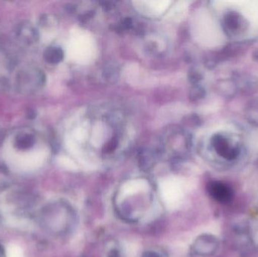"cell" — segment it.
<instances>
[{
	"instance_id": "obj_11",
	"label": "cell",
	"mask_w": 258,
	"mask_h": 257,
	"mask_svg": "<svg viewBox=\"0 0 258 257\" xmlns=\"http://www.w3.org/2000/svg\"><path fill=\"white\" fill-rule=\"evenodd\" d=\"M202 79H203V75L198 71L192 70L189 72V80L192 84H197Z\"/></svg>"
},
{
	"instance_id": "obj_12",
	"label": "cell",
	"mask_w": 258,
	"mask_h": 257,
	"mask_svg": "<svg viewBox=\"0 0 258 257\" xmlns=\"http://www.w3.org/2000/svg\"><path fill=\"white\" fill-rule=\"evenodd\" d=\"M117 140L116 139H112L105 146L106 152H110L116 149V146H117Z\"/></svg>"
},
{
	"instance_id": "obj_1",
	"label": "cell",
	"mask_w": 258,
	"mask_h": 257,
	"mask_svg": "<svg viewBox=\"0 0 258 257\" xmlns=\"http://www.w3.org/2000/svg\"><path fill=\"white\" fill-rule=\"evenodd\" d=\"M45 83V75L41 69L34 66H24L17 72L15 85L25 95H31L40 90Z\"/></svg>"
},
{
	"instance_id": "obj_9",
	"label": "cell",
	"mask_w": 258,
	"mask_h": 257,
	"mask_svg": "<svg viewBox=\"0 0 258 257\" xmlns=\"http://www.w3.org/2000/svg\"><path fill=\"white\" fill-rule=\"evenodd\" d=\"M245 116L251 125L258 127V98L248 103L245 108Z\"/></svg>"
},
{
	"instance_id": "obj_14",
	"label": "cell",
	"mask_w": 258,
	"mask_h": 257,
	"mask_svg": "<svg viewBox=\"0 0 258 257\" xmlns=\"http://www.w3.org/2000/svg\"><path fill=\"white\" fill-rule=\"evenodd\" d=\"M143 257H161L160 255L158 254L156 252L149 251L144 253Z\"/></svg>"
},
{
	"instance_id": "obj_15",
	"label": "cell",
	"mask_w": 258,
	"mask_h": 257,
	"mask_svg": "<svg viewBox=\"0 0 258 257\" xmlns=\"http://www.w3.org/2000/svg\"><path fill=\"white\" fill-rule=\"evenodd\" d=\"M253 57H254V59L256 60V61L258 62V51H257V52L254 53V54H253Z\"/></svg>"
},
{
	"instance_id": "obj_8",
	"label": "cell",
	"mask_w": 258,
	"mask_h": 257,
	"mask_svg": "<svg viewBox=\"0 0 258 257\" xmlns=\"http://www.w3.org/2000/svg\"><path fill=\"white\" fill-rule=\"evenodd\" d=\"M45 61L51 64L60 63L63 59V51L58 46H49L44 51Z\"/></svg>"
},
{
	"instance_id": "obj_7",
	"label": "cell",
	"mask_w": 258,
	"mask_h": 257,
	"mask_svg": "<svg viewBox=\"0 0 258 257\" xmlns=\"http://www.w3.org/2000/svg\"><path fill=\"white\" fill-rule=\"evenodd\" d=\"M36 141V137L33 132L22 131L17 134L14 144L19 150L25 151L31 149L34 146Z\"/></svg>"
},
{
	"instance_id": "obj_10",
	"label": "cell",
	"mask_w": 258,
	"mask_h": 257,
	"mask_svg": "<svg viewBox=\"0 0 258 257\" xmlns=\"http://www.w3.org/2000/svg\"><path fill=\"white\" fill-rule=\"evenodd\" d=\"M206 96V91L203 87L200 86H194L191 89L190 93H189V98L191 101H197L199 100L203 99Z\"/></svg>"
},
{
	"instance_id": "obj_13",
	"label": "cell",
	"mask_w": 258,
	"mask_h": 257,
	"mask_svg": "<svg viewBox=\"0 0 258 257\" xmlns=\"http://www.w3.org/2000/svg\"><path fill=\"white\" fill-rule=\"evenodd\" d=\"M132 27V21L131 18H126L122 21V27L125 29H130Z\"/></svg>"
},
{
	"instance_id": "obj_6",
	"label": "cell",
	"mask_w": 258,
	"mask_h": 257,
	"mask_svg": "<svg viewBox=\"0 0 258 257\" xmlns=\"http://www.w3.org/2000/svg\"><path fill=\"white\" fill-rule=\"evenodd\" d=\"M224 28L230 33H238L245 30L246 23L240 14L236 12H229L224 15L223 21Z\"/></svg>"
},
{
	"instance_id": "obj_5",
	"label": "cell",
	"mask_w": 258,
	"mask_h": 257,
	"mask_svg": "<svg viewBox=\"0 0 258 257\" xmlns=\"http://www.w3.org/2000/svg\"><path fill=\"white\" fill-rule=\"evenodd\" d=\"M209 195L217 202L227 203L233 198V191L228 186L219 181H212L208 186Z\"/></svg>"
},
{
	"instance_id": "obj_4",
	"label": "cell",
	"mask_w": 258,
	"mask_h": 257,
	"mask_svg": "<svg viewBox=\"0 0 258 257\" xmlns=\"http://www.w3.org/2000/svg\"><path fill=\"white\" fill-rule=\"evenodd\" d=\"M15 36L21 43L31 45L39 39V33L31 23L23 22L17 26Z\"/></svg>"
},
{
	"instance_id": "obj_2",
	"label": "cell",
	"mask_w": 258,
	"mask_h": 257,
	"mask_svg": "<svg viewBox=\"0 0 258 257\" xmlns=\"http://www.w3.org/2000/svg\"><path fill=\"white\" fill-rule=\"evenodd\" d=\"M212 144L217 153L228 161L236 159L240 153L239 148L231 146L227 139L221 134H215L212 137Z\"/></svg>"
},
{
	"instance_id": "obj_3",
	"label": "cell",
	"mask_w": 258,
	"mask_h": 257,
	"mask_svg": "<svg viewBox=\"0 0 258 257\" xmlns=\"http://www.w3.org/2000/svg\"><path fill=\"white\" fill-rule=\"evenodd\" d=\"M219 247L218 238L212 235H203L197 238L194 244V250L200 256L213 255Z\"/></svg>"
},
{
	"instance_id": "obj_16",
	"label": "cell",
	"mask_w": 258,
	"mask_h": 257,
	"mask_svg": "<svg viewBox=\"0 0 258 257\" xmlns=\"http://www.w3.org/2000/svg\"><path fill=\"white\" fill-rule=\"evenodd\" d=\"M0 257H3V250L0 247Z\"/></svg>"
}]
</instances>
